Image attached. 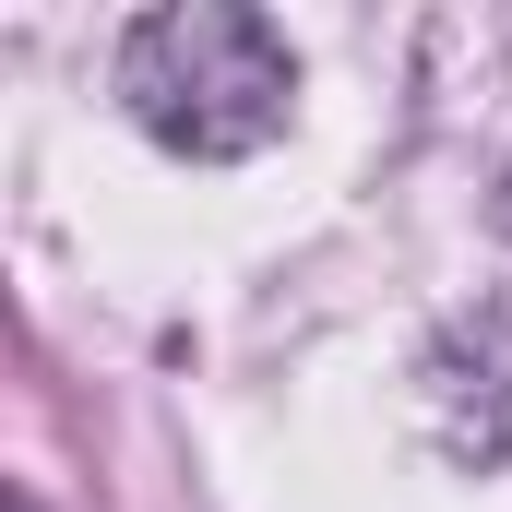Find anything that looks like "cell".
Segmentation results:
<instances>
[{
    "label": "cell",
    "instance_id": "cell-1",
    "mask_svg": "<svg viewBox=\"0 0 512 512\" xmlns=\"http://www.w3.org/2000/svg\"><path fill=\"white\" fill-rule=\"evenodd\" d=\"M120 108L167 155L227 167V155H262L286 131L298 60H286V36L262 24L251 0H167V12H143L120 36Z\"/></svg>",
    "mask_w": 512,
    "mask_h": 512
}]
</instances>
